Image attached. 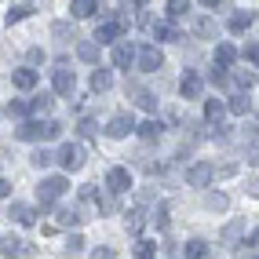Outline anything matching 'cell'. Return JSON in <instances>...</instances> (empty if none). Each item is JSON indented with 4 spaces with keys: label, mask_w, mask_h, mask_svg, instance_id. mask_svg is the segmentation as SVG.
<instances>
[{
    "label": "cell",
    "mask_w": 259,
    "mask_h": 259,
    "mask_svg": "<svg viewBox=\"0 0 259 259\" xmlns=\"http://www.w3.org/2000/svg\"><path fill=\"white\" fill-rule=\"evenodd\" d=\"M19 139L33 143V139H59L62 135V124L59 120H22V128L15 132Z\"/></svg>",
    "instance_id": "obj_1"
},
{
    "label": "cell",
    "mask_w": 259,
    "mask_h": 259,
    "mask_svg": "<svg viewBox=\"0 0 259 259\" xmlns=\"http://www.w3.org/2000/svg\"><path fill=\"white\" fill-rule=\"evenodd\" d=\"M66 190H70V179H66V176H48V179H40V186H37V201H40V208H48L51 201H59Z\"/></svg>",
    "instance_id": "obj_2"
},
{
    "label": "cell",
    "mask_w": 259,
    "mask_h": 259,
    "mask_svg": "<svg viewBox=\"0 0 259 259\" xmlns=\"http://www.w3.org/2000/svg\"><path fill=\"white\" fill-rule=\"evenodd\" d=\"M55 161L62 164V171H80L84 168V146L80 143H62L59 153H55Z\"/></svg>",
    "instance_id": "obj_3"
},
{
    "label": "cell",
    "mask_w": 259,
    "mask_h": 259,
    "mask_svg": "<svg viewBox=\"0 0 259 259\" xmlns=\"http://www.w3.org/2000/svg\"><path fill=\"white\" fill-rule=\"evenodd\" d=\"M37 248L29 245V241H22V237H15V234H4L0 237V255H8V259H26V255H33Z\"/></svg>",
    "instance_id": "obj_4"
},
{
    "label": "cell",
    "mask_w": 259,
    "mask_h": 259,
    "mask_svg": "<svg viewBox=\"0 0 259 259\" xmlns=\"http://www.w3.org/2000/svg\"><path fill=\"white\" fill-rule=\"evenodd\" d=\"M135 59H139V70H143V73H157L161 66H164V51H161L157 44H143Z\"/></svg>",
    "instance_id": "obj_5"
},
{
    "label": "cell",
    "mask_w": 259,
    "mask_h": 259,
    "mask_svg": "<svg viewBox=\"0 0 259 259\" xmlns=\"http://www.w3.org/2000/svg\"><path fill=\"white\" fill-rule=\"evenodd\" d=\"M51 88H55L59 95H73V88H77V77H73V70L70 66H55V70H51Z\"/></svg>",
    "instance_id": "obj_6"
},
{
    "label": "cell",
    "mask_w": 259,
    "mask_h": 259,
    "mask_svg": "<svg viewBox=\"0 0 259 259\" xmlns=\"http://www.w3.org/2000/svg\"><path fill=\"white\" fill-rule=\"evenodd\" d=\"M124 29H128V19H110V22H102L95 29V40L99 44H113V40L124 37Z\"/></svg>",
    "instance_id": "obj_7"
},
{
    "label": "cell",
    "mask_w": 259,
    "mask_h": 259,
    "mask_svg": "<svg viewBox=\"0 0 259 259\" xmlns=\"http://www.w3.org/2000/svg\"><path fill=\"white\" fill-rule=\"evenodd\" d=\"M135 128H139V124H135L132 113H113L110 124H106V135H110V139H124V135H132Z\"/></svg>",
    "instance_id": "obj_8"
},
{
    "label": "cell",
    "mask_w": 259,
    "mask_h": 259,
    "mask_svg": "<svg viewBox=\"0 0 259 259\" xmlns=\"http://www.w3.org/2000/svg\"><path fill=\"white\" fill-rule=\"evenodd\" d=\"M212 179H215V164H208V161H197V164L186 168V183L190 186H208Z\"/></svg>",
    "instance_id": "obj_9"
},
{
    "label": "cell",
    "mask_w": 259,
    "mask_h": 259,
    "mask_svg": "<svg viewBox=\"0 0 259 259\" xmlns=\"http://www.w3.org/2000/svg\"><path fill=\"white\" fill-rule=\"evenodd\" d=\"M106 190L110 194H128L132 190V171L128 168H110L106 171Z\"/></svg>",
    "instance_id": "obj_10"
},
{
    "label": "cell",
    "mask_w": 259,
    "mask_h": 259,
    "mask_svg": "<svg viewBox=\"0 0 259 259\" xmlns=\"http://www.w3.org/2000/svg\"><path fill=\"white\" fill-rule=\"evenodd\" d=\"M37 80H40V73L33 70V66H22V70H15L11 73V84L19 92H29V88H37Z\"/></svg>",
    "instance_id": "obj_11"
},
{
    "label": "cell",
    "mask_w": 259,
    "mask_h": 259,
    "mask_svg": "<svg viewBox=\"0 0 259 259\" xmlns=\"http://www.w3.org/2000/svg\"><path fill=\"white\" fill-rule=\"evenodd\" d=\"M201 88H204V84H201V77H197L194 70H186V73H183V80H179V92H183V99H201Z\"/></svg>",
    "instance_id": "obj_12"
},
{
    "label": "cell",
    "mask_w": 259,
    "mask_h": 259,
    "mask_svg": "<svg viewBox=\"0 0 259 259\" xmlns=\"http://www.w3.org/2000/svg\"><path fill=\"white\" fill-rule=\"evenodd\" d=\"M113 66H117V70H128V66L135 62V48L132 44H124V40H120V44H113Z\"/></svg>",
    "instance_id": "obj_13"
},
{
    "label": "cell",
    "mask_w": 259,
    "mask_h": 259,
    "mask_svg": "<svg viewBox=\"0 0 259 259\" xmlns=\"http://www.w3.org/2000/svg\"><path fill=\"white\" fill-rule=\"evenodd\" d=\"M8 215H11L15 223H19V227H33V223H37V212H33L29 204H22V201H15Z\"/></svg>",
    "instance_id": "obj_14"
},
{
    "label": "cell",
    "mask_w": 259,
    "mask_h": 259,
    "mask_svg": "<svg viewBox=\"0 0 259 259\" xmlns=\"http://www.w3.org/2000/svg\"><path fill=\"white\" fill-rule=\"evenodd\" d=\"M135 132H139V139H143V143H157L161 135H164V124H161V120H143V124L135 128Z\"/></svg>",
    "instance_id": "obj_15"
},
{
    "label": "cell",
    "mask_w": 259,
    "mask_h": 259,
    "mask_svg": "<svg viewBox=\"0 0 259 259\" xmlns=\"http://www.w3.org/2000/svg\"><path fill=\"white\" fill-rule=\"evenodd\" d=\"M252 22H255V11H234L230 22H227V29H230V33H245Z\"/></svg>",
    "instance_id": "obj_16"
},
{
    "label": "cell",
    "mask_w": 259,
    "mask_h": 259,
    "mask_svg": "<svg viewBox=\"0 0 259 259\" xmlns=\"http://www.w3.org/2000/svg\"><path fill=\"white\" fill-rule=\"evenodd\" d=\"M234 62H237V48H234V44H215V66L230 70Z\"/></svg>",
    "instance_id": "obj_17"
},
{
    "label": "cell",
    "mask_w": 259,
    "mask_h": 259,
    "mask_svg": "<svg viewBox=\"0 0 259 259\" xmlns=\"http://www.w3.org/2000/svg\"><path fill=\"white\" fill-rule=\"evenodd\" d=\"M219 237H223V245H234L237 237H245V219H230L227 227H223V234H219Z\"/></svg>",
    "instance_id": "obj_18"
},
{
    "label": "cell",
    "mask_w": 259,
    "mask_h": 259,
    "mask_svg": "<svg viewBox=\"0 0 259 259\" xmlns=\"http://www.w3.org/2000/svg\"><path fill=\"white\" fill-rule=\"evenodd\" d=\"M223 113H227V102H219V99H208V102H204V120H208V124L219 128Z\"/></svg>",
    "instance_id": "obj_19"
},
{
    "label": "cell",
    "mask_w": 259,
    "mask_h": 259,
    "mask_svg": "<svg viewBox=\"0 0 259 259\" xmlns=\"http://www.w3.org/2000/svg\"><path fill=\"white\" fill-rule=\"evenodd\" d=\"M194 33H197L201 40H212V37H215V19H208V15H197V19H194Z\"/></svg>",
    "instance_id": "obj_20"
},
{
    "label": "cell",
    "mask_w": 259,
    "mask_h": 259,
    "mask_svg": "<svg viewBox=\"0 0 259 259\" xmlns=\"http://www.w3.org/2000/svg\"><path fill=\"white\" fill-rule=\"evenodd\" d=\"M227 110H230L234 117H245V113L252 110V99H248L245 92H237V95H230V102H227Z\"/></svg>",
    "instance_id": "obj_21"
},
{
    "label": "cell",
    "mask_w": 259,
    "mask_h": 259,
    "mask_svg": "<svg viewBox=\"0 0 259 259\" xmlns=\"http://www.w3.org/2000/svg\"><path fill=\"white\" fill-rule=\"evenodd\" d=\"M70 11H73V19H92V15L99 11V0H73Z\"/></svg>",
    "instance_id": "obj_22"
},
{
    "label": "cell",
    "mask_w": 259,
    "mask_h": 259,
    "mask_svg": "<svg viewBox=\"0 0 259 259\" xmlns=\"http://www.w3.org/2000/svg\"><path fill=\"white\" fill-rule=\"evenodd\" d=\"M183 252H186V259H208V241L194 237V241H186V245H183Z\"/></svg>",
    "instance_id": "obj_23"
},
{
    "label": "cell",
    "mask_w": 259,
    "mask_h": 259,
    "mask_svg": "<svg viewBox=\"0 0 259 259\" xmlns=\"http://www.w3.org/2000/svg\"><path fill=\"white\" fill-rule=\"evenodd\" d=\"M153 37L157 40H183V33L176 29V22H157L153 26Z\"/></svg>",
    "instance_id": "obj_24"
},
{
    "label": "cell",
    "mask_w": 259,
    "mask_h": 259,
    "mask_svg": "<svg viewBox=\"0 0 259 259\" xmlns=\"http://www.w3.org/2000/svg\"><path fill=\"white\" fill-rule=\"evenodd\" d=\"M77 55L84 62H99V40H80L77 44Z\"/></svg>",
    "instance_id": "obj_25"
},
{
    "label": "cell",
    "mask_w": 259,
    "mask_h": 259,
    "mask_svg": "<svg viewBox=\"0 0 259 259\" xmlns=\"http://www.w3.org/2000/svg\"><path fill=\"white\" fill-rule=\"evenodd\" d=\"M110 84H113V73L110 70H95L92 73V92H110Z\"/></svg>",
    "instance_id": "obj_26"
},
{
    "label": "cell",
    "mask_w": 259,
    "mask_h": 259,
    "mask_svg": "<svg viewBox=\"0 0 259 259\" xmlns=\"http://www.w3.org/2000/svg\"><path fill=\"white\" fill-rule=\"evenodd\" d=\"M80 223H84L80 208H59V227H80Z\"/></svg>",
    "instance_id": "obj_27"
},
{
    "label": "cell",
    "mask_w": 259,
    "mask_h": 259,
    "mask_svg": "<svg viewBox=\"0 0 259 259\" xmlns=\"http://www.w3.org/2000/svg\"><path fill=\"white\" fill-rule=\"evenodd\" d=\"M227 194H204V208L208 212H227Z\"/></svg>",
    "instance_id": "obj_28"
},
{
    "label": "cell",
    "mask_w": 259,
    "mask_h": 259,
    "mask_svg": "<svg viewBox=\"0 0 259 259\" xmlns=\"http://www.w3.org/2000/svg\"><path fill=\"white\" fill-rule=\"evenodd\" d=\"M132 95H135V106H143V110H157V99H153L150 92H143V88H132Z\"/></svg>",
    "instance_id": "obj_29"
},
{
    "label": "cell",
    "mask_w": 259,
    "mask_h": 259,
    "mask_svg": "<svg viewBox=\"0 0 259 259\" xmlns=\"http://www.w3.org/2000/svg\"><path fill=\"white\" fill-rule=\"evenodd\" d=\"M135 259H157V245L153 241H135Z\"/></svg>",
    "instance_id": "obj_30"
},
{
    "label": "cell",
    "mask_w": 259,
    "mask_h": 259,
    "mask_svg": "<svg viewBox=\"0 0 259 259\" xmlns=\"http://www.w3.org/2000/svg\"><path fill=\"white\" fill-rule=\"evenodd\" d=\"M51 102H55V99H51V92H40V95H33L29 110H33V113H48V110H51Z\"/></svg>",
    "instance_id": "obj_31"
},
{
    "label": "cell",
    "mask_w": 259,
    "mask_h": 259,
    "mask_svg": "<svg viewBox=\"0 0 259 259\" xmlns=\"http://www.w3.org/2000/svg\"><path fill=\"white\" fill-rule=\"evenodd\" d=\"M51 33H55L59 40H77V29H73V22H55V26H51Z\"/></svg>",
    "instance_id": "obj_32"
},
{
    "label": "cell",
    "mask_w": 259,
    "mask_h": 259,
    "mask_svg": "<svg viewBox=\"0 0 259 259\" xmlns=\"http://www.w3.org/2000/svg\"><path fill=\"white\" fill-rule=\"evenodd\" d=\"M8 113H11V117H29L33 110H29V102H22V99H11V102H8Z\"/></svg>",
    "instance_id": "obj_33"
},
{
    "label": "cell",
    "mask_w": 259,
    "mask_h": 259,
    "mask_svg": "<svg viewBox=\"0 0 259 259\" xmlns=\"http://www.w3.org/2000/svg\"><path fill=\"white\" fill-rule=\"evenodd\" d=\"M29 15H33V4H19V8L8 11V22H22V19H29Z\"/></svg>",
    "instance_id": "obj_34"
},
{
    "label": "cell",
    "mask_w": 259,
    "mask_h": 259,
    "mask_svg": "<svg viewBox=\"0 0 259 259\" xmlns=\"http://www.w3.org/2000/svg\"><path fill=\"white\" fill-rule=\"evenodd\" d=\"M186 11H190V0H168V15L171 19H183Z\"/></svg>",
    "instance_id": "obj_35"
},
{
    "label": "cell",
    "mask_w": 259,
    "mask_h": 259,
    "mask_svg": "<svg viewBox=\"0 0 259 259\" xmlns=\"http://www.w3.org/2000/svg\"><path fill=\"white\" fill-rule=\"evenodd\" d=\"M29 161H33V164H37V168H48L51 161H55V153H51V150H44V146H40V150H37V153H33V157H29Z\"/></svg>",
    "instance_id": "obj_36"
},
{
    "label": "cell",
    "mask_w": 259,
    "mask_h": 259,
    "mask_svg": "<svg viewBox=\"0 0 259 259\" xmlns=\"http://www.w3.org/2000/svg\"><path fill=\"white\" fill-rule=\"evenodd\" d=\"M66 252H70V255H80V252H84V237H80V234H70V237H66Z\"/></svg>",
    "instance_id": "obj_37"
},
{
    "label": "cell",
    "mask_w": 259,
    "mask_h": 259,
    "mask_svg": "<svg viewBox=\"0 0 259 259\" xmlns=\"http://www.w3.org/2000/svg\"><path fill=\"white\" fill-rule=\"evenodd\" d=\"M113 208H117V201H113V194H99V212H106V215H113Z\"/></svg>",
    "instance_id": "obj_38"
},
{
    "label": "cell",
    "mask_w": 259,
    "mask_h": 259,
    "mask_svg": "<svg viewBox=\"0 0 259 259\" xmlns=\"http://www.w3.org/2000/svg\"><path fill=\"white\" fill-rule=\"evenodd\" d=\"M208 80H212V84H219V88H223V84L230 80V73L223 70V66H212V73H208Z\"/></svg>",
    "instance_id": "obj_39"
},
{
    "label": "cell",
    "mask_w": 259,
    "mask_h": 259,
    "mask_svg": "<svg viewBox=\"0 0 259 259\" xmlns=\"http://www.w3.org/2000/svg\"><path fill=\"white\" fill-rule=\"evenodd\" d=\"M128 230H132V234L143 230V212H128Z\"/></svg>",
    "instance_id": "obj_40"
},
{
    "label": "cell",
    "mask_w": 259,
    "mask_h": 259,
    "mask_svg": "<svg viewBox=\"0 0 259 259\" xmlns=\"http://www.w3.org/2000/svg\"><path fill=\"white\" fill-rule=\"evenodd\" d=\"M245 59H248L252 66H259V44H245Z\"/></svg>",
    "instance_id": "obj_41"
},
{
    "label": "cell",
    "mask_w": 259,
    "mask_h": 259,
    "mask_svg": "<svg viewBox=\"0 0 259 259\" xmlns=\"http://www.w3.org/2000/svg\"><path fill=\"white\" fill-rule=\"evenodd\" d=\"M153 219H157V227H168V204H157V212H153Z\"/></svg>",
    "instance_id": "obj_42"
},
{
    "label": "cell",
    "mask_w": 259,
    "mask_h": 259,
    "mask_svg": "<svg viewBox=\"0 0 259 259\" xmlns=\"http://www.w3.org/2000/svg\"><path fill=\"white\" fill-rule=\"evenodd\" d=\"M92 259H113V248H110V245H102V248L92 252Z\"/></svg>",
    "instance_id": "obj_43"
},
{
    "label": "cell",
    "mask_w": 259,
    "mask_h": 259,
    "mask_svg": "<svg viewBox=\"0 0 259 259\" xmlns=\"http://www.w3.org/2000/svg\"><path fill=\"white\" fill-rule=\"evenodd\" d=\"M80 132H84V135H95L99 128H95V120H92V117H84V120H80Z\"/></svg>",
    "instance_id": "obj_44"
},
{
    "label": "cell",
    "mask_w": 259,
    "mask_h": 259,
    "mask_svg": "<svg viewBox=\"0 0 259 259\" xmlns=\"http://www.w3.org/2000/svg\"><path fill=\"white\" fill-rule=\"evenodd\" d=\"M234 80L241 84V88H248V84H252V73H234Z\"/></svg>",
    "instance_id": "obj_45"
},
{
    "label": "cell",
    "mask_w": 259,
    "mask_h": 259,
    "mask_svg": "<svg viewBox=\"0 0 259 259\" xmlns=\"http://www.w3.org/2000/svg\"><path fill=\"white\" fill-rule=\"evenodd\" d=\"M29 62H44V51L40 48H29Z\"/></svg>",
    "instance_id": "obj_46"
},
{
    "label": "cell",
    "mask_w": 259,
    "mask_h": 259,
    "mask_svg": "<svg viewBox=\"0 0 259 259\" xmlns=\"http://www.w3.org/2000/svg\"><path fill=\"white\" fill-rule=\"evenodd\" d=\"M259 245V230H248V248H255Z\"/></svg>",
    "instance_id": "obj_47"
},
{
    "label": "cell",
    "mask_w": 259,
    "mask_h": 259,
    "mask_svg": "<svg viewBox=\"0 0 259 259\" xmlns=\"http://www.w3.org/2000/svg\"><path fill=\"white\" fill-rule=\"evenodd\" d=\"M8 194H11V183H8V179H0V197H8Z\"/></svg>",
    "instance_id": "obj_48"
},
{
    "label": "cell",
    "mask_w": 259,
    "mask_h": 259,
    "mask_svg": "<svg viewBox=\"0 0 259 259\" xmlns=\"http://www.w3.org/2000/svg\"><path fill=\"white\" fill-rule=\"evenodd\" d=\"M201 4H204V8H223L227 0H201Z\"/></svg>",
    "instance_id": "obj_49"
},
{
    "label": "cell",
    "mask_w": 259,
    "mask_h": 259,
    "mask_svg": "<svg viewBox=\"0 0 259 259\" xmlns=\"http://www.w3.org/2000/svg\"><path fill=\"white\" fill-rule=\"evenodd\" d=\"M248 190H252V194H259V179H252V186H248Z\"/></svg>",
    "instance_id": "obj_50"
},
{
    "label": "cell",
    "mask_w": 259,
    "mask_h": 259,
    "mask_svg": "<svg viewBox=\"0 0 259 259\" xmlns=\"http://www.w3.org/2000/svg\"><path fill=\"white\" fill-rule=\"evenodd\" d=\"M132 4H135V8H143V4H146V0H132Z\"/></svg>",
    "instance_id": "obj_51"
}]
</instances>
